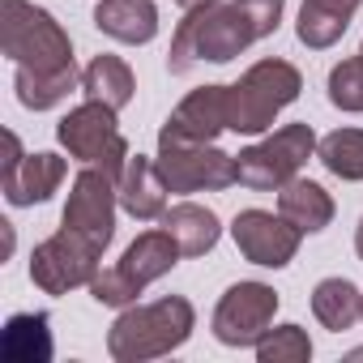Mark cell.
<instances>
[{"label": "cell", "instance_id": "cell-1", "mask_svg": "<svg viewBox=\"0 0 363 363\" xmlns=\"http://www.w3.org/2000/svg\"><path fill=\"white\" fill-rule=\"evenodd\" d=\"M257 26L244 13L240 0H206V5L184 9V22L171 35V52H167V69L175 77H184L197 60L210 65H227L235 56H244L257 43Z\"/></svg>", "mask_w": 363, "mask_h": 363}, {"label": "cell", "instance_id": "cell-2", "mask_svg": "<svg viewBox=\"0 0 363 363\" xmlns=\"http://www.w3.org/2000/svg\"><path fill=\"white\" fill-rule=\"evenodd\" d=\"M197 329V312L184 295H162L154 303H133L120 308L111 333H107V350L116 363H145V359H162L171 350H179Z\"/></svg>", "mask_w": 363, "mask_h": 363}, {"label": "cell", "instance_id": "cell-3", "mask_svg": "<svg viewBox=\"0 0 363 363\" xmlns=\"http://www.w3.org/2000/svg\"><path fill=\"white\" fill-rule=\"evenodd\" d=\"M0 48L26 73H73V39L65 26L30 5V0H0Z\"/></svg>", "mask_w": 363, "mask_h": 363}, {"label": "cell", "instance_id": "cell-4", "mask_svg": "<svg viewBox=\"0 0 363 363\" xmlns=\"http://www.w3.org/2000/svg\"><path fill=\"white\" fill-rule=\"evenodd\" d=\"M303 90V73L291 60H257L235 86H227V128L240 137H261L274 128L278 111L291 107Z\"/></svg>", "mask_w": 363, "mask_h": 363}, {"label": "cell", "instance_id": "cell-5", "mask_svg": "<svg viewBox=\"0 0 363 363\" xmlns=\"http://www.w3.org/2000/svg\"><path fill=\"white\" fill-rule=\"evenodd\" d=\"M312 154H316L312 124H282L265 141L235 154V184H244L252 193H278L303 171V162Z\"/></svg>", "mask_w": 363, "mask_h": 363}, {"label": "cell", "instance_id": "cell-6", "mask_svg": "<svg viewBox=\"0 0 363 363\" xmlns=\"http://www.w3.org/2000/svg\"><path fill=\"white\" fill-rule=\"evenodd\" d=\"M116 210H120V189H116V175L99 162H86L73 184H69V201L60 214V227L82 235L90 248L107 252V244L116 240Z\"/></svg>", "mask_w": 363, "mask_h": 363}, {"label": "cell", "instance_id": "cell-7", "mask_svg": "<svg viewBox=\"0 0 363 363\" xmlns=\"http://www.w3.org/2000/svg\"><path fill=\"white\" fill-rule=\"evenodd\" d=\"M158 175L171 193H223L235 184V154L214 141H171L158 137Z\"/></svg>", "mask_w": 363, "mask_h": 363}, {"label": "cell", "instance_id": "cell-8", "mask_svg": "<svg viewBox=\"0 0 363 363\" xmlns=\"http://www.w3.org/2000/svg\"><path fill=\"white\" fill-rule=\"evenodd\" d=\"M116 116H120L116 107H107V103H99V99H86L82 107H73V111L56 124V137H60V145L69 150V158H77V162H99V167H107L111 175H120L133 150H128V141H124Z\"/></svg>", "mask_w": 363, "mask_h": 363}, {"label": "cell", "instance_id": "cell-9", "mask_svg": "<svg viewBox=\"0 0 363 363\" xmlns=\"http://www.w3.org/2000/svg\"><path fill=\"white\" fill-rule=\"evenodd\" d=\"M99 248H90L82 235L73 231H56L52 240L35 244L30 252V282L43 295H69L77 286H90V278L99 274Z\"/></svg>", "mask_w": 363, "mask_h": 363}, {"label": "cell", "instance_id": "cell-10", "mask_svg": "<svg viewBox=\"0 0 363 363\" xmlns=\"http://www.w3.org/2000/svg\"><path fill=\"white\" fill-rule=\"evenodd\" d=\"M278 312V291L265 282H235L214 308V337L223 346H257Z\"/></svg>", "mask_w": 363, "mask_h": 363}, {"label": "cell", "instance_id": "cell-11", "mask_svg": "<svg viewBox=\"0 0 363 363\" xmlns=\"http://www.w3.org/2000/svg\"><path fill=\"white\" fill-rule=\"evenodd\" d=\"M231 240H235V248L244 252V261H252V265H261V269H282V265L295 261L303 231H299L295 223H286L282 214H269V210H240L235 223H231Z\"/></svg>", "mask_w": 363, "mask_h": 363}, {"label": "cell", "instance_id": "cell-12", "mask_svg": "<svg viewBox=\"0 0 363 363\" xmlns=\"http://www.w3.org/2000/svg\"><path fill=\"white\" fill-rule=\"evenodd\" d=\"M65 158L60 154H22L13 162L0 167V189H5L9 206H43L60 184H65Z\"/></svg>", "mask_w": 363, "mask_h": 363}, {"label": "cell", "instance_id": "cell-13", "mask_svg": "<svg viewBox=\"0 0 363 363\" xmlns=\"http://www.w3.org/2000/svg\"><path fill=\"white\" fill-rule=\"evenodd\" d=\"M227 128V86H201L179 99V107L167 116L158 137L171 141H214Z\"/></svg>", "mask_w": 363, "mask_h": 363}, {"label": "cell", "instance_id": "cell-14", "mask_svg": "<svg viewBox=\"0 0 363 363\" xmlns=\"http://www.w3.org/2000/svg\"><path fill=\"white\" fill-rule=\"evenodd\" d=\"M116 189H120V210L137 223H154L167 214V184L158 175V162L145 154H128L124 171L116 175Z\"/></svg>", "mask_w": 363, "mask_h": 363}, {"label": "cell", "instance_id": "cell-15", "mask_svg": "<svg viewBox=\"0 0 363 363\" xmlns=\"http://www.w3.org/2000/svg\"><path fill=\"white\" fill-rule=\"evenodd\" d=\"M94 26L116 43L141 48L158 35V9H154V0H99Z\"/></svg>", "mask_w": 363, "mask_h": 363}, {"label": "cell", "instance_id": "cell-16", "mask_svg": "<svg viewBox=\"0 0 363 363\" xmlns=\"http://www.w3.org/2000/svg\"><path fill=\"white\" fill-rule=\"evenodd\" d=\"M56 350L48 312H18L0 329V359L5 363H48Z\"/></svg>", "mask_w": 363, "mask_h": 363}, {"label": "cell", "instance_id": "cell-17", "mask_svg": "<svg viewBox=\"0 0 363 363\" xmlns=\"http://www.w3.org/2000/svg\"><path fill=\"white\" fill-rule=\"evenodd\" d=\"M179 244L171 240V231H141L128 248H124V257H120V265H124V274L137 282V286H150V282H158V278H167L175 265H179Z\"/></svg>", "mask_w": 363, "mask_h": 363}, {"label": "cell", "instance_id": "cell-18", "mask_svg": "<svg viewBox=\"0 0 363 363\" xmlns=\"http://www.w3.org/2000/svg\"><path fill=\"white\" fill-rule=\"evenodd\" d=\"M162 231H171V240L179 244V252L184 257H206L218 235H223V223L214 210L197 206V201H179V206H167V214L158 218Z\"/></svg>", "mask_w": 363, "mask_h": 363}, {"label": "cell", "instance_id": "cell-19", "mask_svg": "<svg viewBox=\"0 0 363 363\" xmlns=\"http://www.w3.org/2000/svg\"><path fill=\"white\" fill-rule=\"evenodd\" d=\"M278 214L286 223H295L303 235H316V231H325L333 223V197L316 184V179L295 175L291 184L278 189Z\"/></svg>", "mask_w": 363, "mask_h": 363}, {"label": "cell", "instance_id": "cell-20", "mask_svg": "<svg viewBox=\"0 0 363 363\" xmlns=\"http://www.w3.org/2000/svg\"><path fill=\"white\" fill-rule=\"evenodd\" d=\"M82 90H86V99H99V103L124 111L133 103V94H137V77H133V69L120 56H107L103 52V56H94L82 69Z\"/></svg>", "mask_w": 363, "mask_h": 363}, {"label": "cell", "instance_id": "cell-21", "mask_svg": "<svg viewBox=\"0 0 363 363\" xmlns=\"http://www.w3.org/2000/svg\"><path fill=\"white\" fill-rule=\"evenodd\" d=\"M312 316L329 329V333H346L359 316H363V291L350 278H325L312 291Z\"/></svg>", "mask_w": 363, "mask_h": 363}, {"label": "cell", "instance_id": "cell-22", "mask_svg": "<svg viewBox=\"0 0 363 363\" xmlns=\"http://www.w3.org/2000/svg\"><path fill=\"white\" fill-rule=\"evenodd\" d=\"M77 86H82V73H77V69H73V73H26V69L13 73L18 103L30 107V111H52V107H60Z\"/></svg>", "mask_w": 363, "mask_h": 363}, {"label": "cell", "instance_id": "cell-23", "mask_svg": "<svg viewBox=\"0 0 363 363\" xmlns=\"http://www.w3.org/2000/svg\"><path fill=\"white\" fill-rule=\"evenodd\" d=\"M316 158L325 162L329 175L359 184L363 179V128H333L329 137L316 141Z\"/></svg>", "mask_w": 363, "mask_h": 363}, {"label": "cell", "instance_id": "cell-24", "mask_svg": "<svg viewBox=\"0 0 363 363\" xmlns=\"http://www.w3.org/2000/svg\"><path fill=\"white\" fill-rule=\"evenodd\" d=\"M252 350H257L261 363H308V359H312V337H308V329H299V325H278V329H269Z\"/></svg>", "mask_w": 363, "mask_h": 363}, {"label": "cell", "instance_id": "cell-25", "mask_svg": "<svg viewBox=\"0 0 363 363\" xmlns=\"http://www.w3.org/2000/svg\"><path fill=\"white\" fill-rule=\"evenodd\" d=\"M346 18H337V13H329V9H320V5H312V0H303V9H299V22H295V35H299V43L303 48H312V52H325V48H333L342 35H346Z\"/></svg>", "mask_w": 363, "mask_h": 363}, {"label": "cell", "instance_id": "cell-26", "mask_svg": "<svg viewBox=\"0 0 363 363\" xmlns=\"http://www.w3.org/2000/svg\"><path fill=\"white\" fill-rule=\"evenodd\" d=\"M141 291H145V286H137V282L124 274L120 261H116V265H99V274L90 278V295H94V303H103V308H133Z\"/></svg>", "mask_w": 363, "mask_h": 363}, {"label": "cell", "instance_id": "cell-27", "mask_svg": "<svg viewBox=\"0 0 363 363\" xmlns=\"http://www.w3.org/2000/svg\"><path fill=\"white\" fill-rule=\"evenodd\" d=\"M329 103L337 111H363V56H346L329 69Z\"/></svg>", "mask_w": 363, "mask_h": 363}, {"label": "cell", "instance_id": "cell-28", "mask_svg": "<svg viewBox=\"0 0 363 363\" xmlns=\"http://www.w3.org/2000/svg\"><path fill=\"white\" fill-rule=\"evenodd\" d=\"M244 5V13L252 18V26H257V35L261 39H269L278 26H282V9H286V0H240Z\"/></svg>", "mask_w": 363, "mask_h": 363}, {"label": "cell", "instance_id": "cell-29", "mask_svg": "<svg viewBox=\"0 0 363 363\" xmlns=\"http://www.w3.org/2000/svg\"><path fill=\"white\" fill-rule=\"evenodd\" d=\"M312 5H320V9H329V13H337V18H354V9L363 5V0H312Z\"/></svg>", "mask_w": 363, "mask_h": 363}, {"label": "cell", "instance_id": "cell-30", "mask_svg": "<svg viewBox=\"0 0 363 363\" xmlns=\"http://www.w3.org/2000/svg\"><path fill=\"white\" fill-rule=\"evenodd\" d=\"M354 252H359V261H363V218H359V231H354Z\"/></svg>", "mask_w": 363, "mask_h": 363}, {"label": "cell", "instance_id": "cell-31", "mask_svg": "<svg viewBox=\"0 0 363 363\" xmlns=\"http://www.w3.org/2000/svg\"><path fill=\"white\" fill-rule=\"evenodd\" d=\"M179 9H193V5H206V0H175Z\"/></svg>", "mask_w": 363, "mask_h": 363}, {"label": "cell", "instance_id": "cell-32", "mask_svg": "<svg viewBox=\"0 0 363 363\" xmlns=\"http://www.w3.org/2000/svg\"><path fill=\"white\" fill-rule=\"evenodd\" d=\"M359 56H363V48H359Z\"/></svg>", "mask_w": 363, "mask_h": 363}]
</instances>
